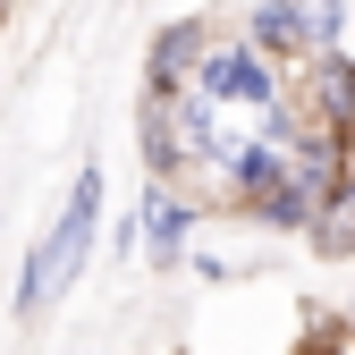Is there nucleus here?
Here are the masks:
<instances>
[{"label":"nucleus","mask_w":355,"mask_h":355,"mask_svg":"<svg viewBox=\"0 0 355 355\" xmlns=\"http://www.w3.org/2000/svg\"><path fill=\"white\" fill-rule=\"evenodd\" d=\"M102 195H110L102 161H85V169H76V187H68V195H60V211H51V229H42V237L26 245L17 279H9V322H17V330L51 322L60 304L76 296L85 262L102 254Z\"/></svg>","instance_id":"f257e3e1"},{"label":"nucleus","mask_w":355,"mask_h":355,"mask_svg":"<svg viewBox=\"0 0 355 355\" xmlns=\"http://www.w3.org/2000/svg\"><path fill=\"white\" fill-rule=\"evenodd\" d=\"M288 76H296V68L262 60L254 42L229 26V34H220V51L195 68V94H203L211 110H229V119H262V110H279V102H288Z\"/></svg>","instance_id":"f03ea898"},{"label":"nucleus","mask_w":355,"mask_h":355,"mask_svg":"<svg viewBox=\"0 0 355 355\" xmlns=\"http://www.w3.org/2000/svg\"><path fill=\"white\" fill-rule=\"evenodd\" d=\"M203 229H211V203L144 178V195H136V262H144V271H187L195 245H203Z\"/></svg>","instance_id":"7ed1b4c3"},{"label":"nucleus","mask_w":355,"mask_h":355,"mask_svg":"<svg viewBox=\"0 0 355 355\" xmlns=\"http://www.w3.org/2000/svg\"><path fill=\"white\" fill-rule=\"evenodd\" d=\"M288 110L304 119V136H330L355 153V60L347 51H322L288 76Z\"/></svg>","instance_id":"20e7f679"},{"label":"nucleus","mask_w":355,"mask_h":355,"mask_svg":"<svg viewBox=\"0 0 355 355\" xmlns=\"http://www.w3.org/2000/svg\"><path fill=\"white\" fill-rule=\"evenodd\" d=\"M220 34H229V17H211V9H187V17L153 26V42H144V85H195V68L220 51Z\"/></svg>","instance_id":"39448f33"},{"label":"nucleus","mask_w":355,"mask_h":355,"mask_svg":"<svg viewBox=\"0 0 355 355\" xmlns=\"http://www.w3.org/2000/svg\"><path fill=\"white\" fill-rule=\"evenodd\" d=\"M262 60H279V68H304L313 60V26H304V0H245V9L229 17Z\"/></svg>","instance_id":"423d86ee"},{"label":"nucleus","mask_w":355,"mask_h":355,"mask_svg":"<svg viewBox=\"0 0 355 355\" xmlns=\"http://www.w3.org/2000/svg\"><path fill=\"white\" fill-rule=\"evenodd\" d=\"M304 245H313V262H355V161H347V178L322 195V211H313V229H304Z\"/></svg>","instance_id":"0eeeda50"},{"label":"nucleus","mask_w":355,"mask_h":355,"mask_svg":"<svg viewBox=\"0 0 355 355\" xmlns=\"http://www.w3.org/2000/svg\"><path fill=\"white\" fill-rule=\"evenodd\" d=\"M304 26H313V60H322V51H347L355 9H347V0H304Z\"/></svg>","instance_id":"6e6552de"},{"label":"nucleus","mask_w":355,"mask_h":355,"mask_svg":"<svg viewBox=\"0 0 355 355\" xmlns=\"http://www.w3.org/2000/svg\"><path fill=\"white\" fill-rule=\"evenodd\" d=\"M338 322H347V347H355V296H347V304H338Z\"/></svg>","instance_id":"1a4fd4ad"},{"label":"nucleus","mask_w":355,"mask_h":355,"mask_svg":"<svg viewBox=\"0 0 355 355\" xmlns=\"http://www.w3.org/2000/svg\"><path fill=\"white\" fill-rule=\"evenodd\" d=\"M9 17H17V0H0V34H9Z\"/></svg>","instance_id":"9d476101"}]
</instances>
